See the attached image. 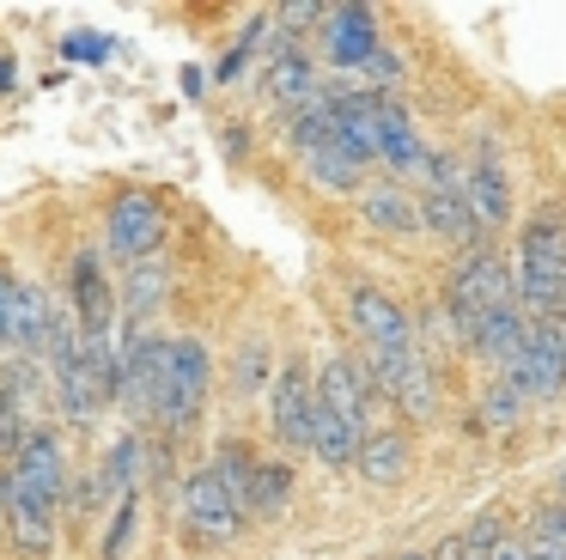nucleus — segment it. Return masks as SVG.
I'll return each mask as SVG.
<instances>
[{
    "label": "nucleus",
    "instance_id": "nucleus-1",
    "mask_svg": "<svg viewBox=\"0 0 566 560\" xmlns=\"http://www.w3.org/2000/svg\"><path fill=\"white\" fill-rule=\"evenodd\" d=\"M512 280H517V311L530 323L566 317V214L560 207H536L530 214L524 238H517Z\"/></svg>",
    "mask_w": 566,
    "mask_h": 560
},
{
    "label": "nucleus",
    "instance_id": "nucleus-2",
    "mask_svg": "<svg viewBox=\"0 0 566 560\" xmlns=\"http://www.w3.org/2000/svg\"><path fill=\"white\" fill-rule=\"evenodd\" d=\"M517 304V280H512V262H505L493 243H475V250H457L451 274H444V317H451L457 341L469 348L481 317Z\"/></svg>",
    "mask_w": 566,
    "mask_h": 560
},
{
    "label": "nucleus",
    "instance_id": "nucleus-3",
    "mask_svg": "<svg viewBox=\"0 0 566 560\" xmlns=\"http://www.w3.org/2000/svg\"><path fill=\"white\" fill-rule=\"evenodd\" d=\"M208 390H213V353L196 335H171L165 384H159V402H153V426L165 438H184L201 421V408H208Z\"/></svg>",
    "mask_w": 566,
    "mask_h": 560
},
{
    "label": "nucleus",
    "instance_id": "nucleus-4",
    "mask_svg": "<svg viewBox=\"0 0 566 560\" xmlns=\"http://www.w3.org/2000/svg\"><path fill=\"white\" fill-rule=\"evenodd\" d=\"M165 353H171V335L116 323V402H123L128 421H153V402H159L165 384Z\"/></svg>",
    "mask_w": 566,
    "mask_h": 560
},
{
    "label": "nucleus",
    "instance_id": "nucleus-5",
    "mask_svg": "<svg viewBox=\"0 0 566 560\" xmlns=\"http://www.w3.org/2000/svg\"><path fill=\"white\" fill-rule=\"evenodd\" d=\"M366 377H371V390H378L384 402H396L402 421H420V426L439 421V377H432V365H427V353H420V348L366 360Z\"/></svg>",
    "mask_w": 566,
    "mask_h": 560
},
{
    "label": "nucleus",
    "instance_id": "nucleus-6",
    "mask_svg": "<svg viewBox=\"0 0 566 560\" xmlns=\"http://www.w3.org/2000/svg\"><path fill=\"white\" fill-rule=\"evenodd\" d=\"M177 518H184V536H189L196 548H226L238 530H244V511H238V499L226 494L220 481H213L208 463H201V469H189Z\"/></svg>",
    "mask_w": 566,
    "mask_h": 560
},
{
    "label": "nucleus",
    "instance_id": "nucleus-7",
    "mask_svg": "<svg viewBox=\"0 0 566 560\" xmlns=\"http://www.w3.org/2000/svg\"><path fill=\"white\" fill-rule=\"evenodd\" d=\"M159 243H165V207H159V195L123 189L111 201V214H104V250L123 256V262H147V256H159Z\"/></svg>",
    "mask_w": 566,
    "mask_h": 560
},
{
    "label": "nucleus",
    "instance_id": "nucleus-8",
    "mask_svg": "<svg viewBox=\"0 0 566 560\" xmlns=\"http://www.w3.org/2000/svg\"><path fill=\"white\" fill-rule=\"evenodd\" d=\"M311 421H317V372L305 360H286L269 384V426L286 450H311Z\"/></svg>",
    "mask_w": 566,
    "mask_h": 560
},
{
    "label": "nucleus",
    "instance_id": "nucleus-9",
    "mask_svg": "<svg viewBox=\"0 0 566 560\" xmlns=\"http://www.w3.org/2000/svg\"><path fill=\"white\" fill-rule=\"evenodd\" d=\"M347 317H354V335H359V348H366V360H378V353H402V348H420V341H415V317H408L402 304L390 299V292H378V287H354Z\"/></svg>",
    "mask_w": 566,
    "mask_h": 560
},
{
    "label": "nucleus",
    "instance_id": "nucleus-10",
    "mask_svg": "<svg viewBox=\"0 0 566 560\" xmlns=\"http://www.w3.org/2000/svg\"><path fill=\"white\" fill-rule=\"evenodd\" d=\"M371 402H378V390H371V377H366V360H347V353L323 360V372H317V408H329L335 421H347L359 438H366L371 433Z\"/></svg>",
    "mask_w": 566,
    "mask_h": 560
},
{
    "label": "nucleus",
    "instance_id": "nucleus-11",
    "mask_svg": "<svg viewBox=\"0 0 566 560\" xmlns=\"http://www.w3.org/2000/svg\"><path fill=\"white\" fill-rule=\"evenodd\" d=\"M500 377L512 390H524V402H554V396H560V390H566V348L554 341V329L548 323L530 329L524 353H517Z\"/></svg>",
    "mask_w": 566,
    "mask_h": 560
},
{
    "label": "nucleus",
    "instance_id": "nucleus-12",
    "mask_svg": "<svg viewBox=\"0 0 566 560\" xmlns=\"http://www.w3.org/2000/svg\"><path fill=\"white\" fill-rule=\"evenodd\" d=\"M317 37H323L329 68H342V73H359V68H366V55H378V49H384L378 12H371V7H329V12H323V24H317Z\"/></svg>",
    "mask_w": 566,
    "mask_h": 560
},
{
    "label": "nucleus",
    "instance_id": "nucleus-13",
    "mask_svg": "<svg viewBox=\"0 0 566 560\" xmlns=\"http://www.w3.org/2000/svg\"><path fill=\"white\" fill-rule=\"evenodd\" d=\"M67 311H74L80 335H111V329H116V292H111V280H104V256L98 250H80L74 256Z\"/></svg>",
    "mask_w": 566,
    "mask_h": 560
},
{
    "label": "nucleus",
    "instance_id": "nucleus-14",
    "mask_svg": "<svg viewBox=\"0 0 566 560\" xmlns=\"http://www.w3.org/2000/svg\"><path fill=\"white\" fill-rule=\"evenodd\" d=\"M378 165L396 177H415L427 165V146H420V128L402 97H378Z\"/></svg>",
    "mask_w": 566,
    "mask_h": 560
},
{
    "label": "nucleus",
    "instance_id": "nucleus-15",
    "mask_svg": "<svg viewBox=\"0 0 566 560\" xmlns=\"http://www.w3.org/2000/svg\"><path fill=\"white\" fill-rule=\"evenodd\" d=\"M262 92H269L274 110H286V116H293V110L317 104L323 80H317V68H311L305 49H281V55H269V68H262Z\"/></svg>",
    "mask_w": 566,
    "mask_h": 560
},
{
    "label": "nucleus",
    "instance_id": "nucleus-16",
    "mask_svg": "<svg viewBox=\"0 0 566 560\" xmlns=\"http://www.w3.org/2000/svg\"><path fill=\"white\" fill-rule=\"evenodd\" d=\"M354 469L366 475L371 487H396V481H408V469H415V438L396 433V426H371V433L359 438Z\"/></svg>",
    "mask_w": 566,
    "mask_h": 560
},
{
    "label": "nucleus",
    "instance_id": "nucleus-17",
    "mask_svg": "<svg viewBox=\"0 0 566 560\" xmlns=\"http://www.w3.org/2000/svg\"><path fill=\"white\" fill-rule=\"evenodd\" d=\"M420 231L444 238L451 250H475V243H488L481 219L469 214V195H439V189H427V195H420Z\"/></svg>",
    "mask_w": 566,
    "mask_h": 560
},
{
    "label": "nucleus",
    "instance_id": "nucleus-18",
    "mask_svg": "<svg viewBox=\"0 0 566 560\" xmlns=\"http://www.w3.org/2000/svg\"><path fill=\"white\" fill-rule=\"evenodd\" d=\"M171 299V268H165V256H147V262H128V274H123V317L128 323L123 329H147L153 323V311Z\"/></svg>",
    "mask_w": 566,
    "mask_h": 560
},
{
    "label": "nucleus",
    "instance_id": "nucleus-19",
    "mask_svg": "<svg viewBox=\"0 0 566 560\" xmlns=\"http://www.w3.org/2000/svg\"><path fill=\"white\" fill-rule=\"evenodd\" d=\"M530 329H536V323H530L517 304H505V311H493V317H481V323H475V335H469V353H481L493 372H505V365L524 353Z\"/></svg>",
    "mask_w": 566,
    "mask_h": 560
},
{
    "label": "nucleus",
    "instance_id": "nucleus-20",
    "mask_svg": "<svg viewBox=\"0 0 566 560\" xmlns=\"http://www.w3.org/2000/svg\"><path fill=\"white\" fill-rule=\"evenodd\" d=\"M359 219H366L371 231L408 238V231H420V201L402 183H371V189H359Z\"/></svg>",
    "mask_w": 566,
    "mask_h": 560
},
{
    "label": "nucleus",
    "instance_id": "nucleus-21",
    "mask_svg": "<svg viewBox=\"0 0 566 560\" xmlns=\"http://www.w3.org/2000/svg\"><path fill=\"white\" fill-rule=\"evenodd\" d=\"M469 214L481 219V231H500L505 219H512V183H505V170L493 165V153H481L475 165H469Z\"/></svg>",
    "mask_w": 566,
    "mask_h": 560
},
{
    "label": "nucleus",
    "instance_id": "nucleus-22",
    "mask_svg": "<svg viewBox=\"0 0 566 560\" xmlns=\"http://www.w3.org/2000/svg\"><path fill=\"white\" fill-rule=\"evenodd\" d=\"M293 481H298V469L293 463H262L256 469V481H250V499H244V518H262V523H274L286 511V499H293Z\"/></svg>",
    "mask_w": 566,
    "mask_h": 560
},
{
    "label": "nucleus",
    "instance_id": "nucleus-23",
    "mask_svg": "<svg viewBox=\"0 0 566 560\" xmlns=\"http://www.w3.org/2000/svg\"><path fill=\"white\" fill-rule=\"evenodd\" d=\"M213 481L226 487V494L238 499V511H244V499H250V481H256V469H262V457L244 445V438H220V450H213Z\"/></svg>",
    "mask_w": 566,
    "mask_h": 560
},
{
    "label": "nucleus",
    "instance_id": "nucleus-24",
    "mask_svg": "<svg viewBox=\"0 0 566 560\" xmlns=\"http://www.w3.org/2000/svg\"><path fill=\"white\" fill-rule=\"evenodd\" d=\"M305 177L317 183V189H329V195H359V189H366V183H359V177H366V165H354L335 141L317 146V153H305Z\"/></svg>",
    "mask_w": 566,
    "mask_h": 560
},
{
    "label": "nucleus",
    "instance_id": "nucleus-25",
    "mask_svg": "<svg viewBox=\"0 0 566 560\" xmlns=\"http://www.w3.org/2000/svg\"><path fill=\"white\" fill-rule=\"evenodd\" d=\"M274 384V353H269V341H244L238 348V360H232V390L238 396H262V390Z\"/></svg>",
    "mask_w": 566,
    "mask_h": 560
},
{
    "label": "nucleus",
    "instance_id": "nucleus-26",
    "mask_svg": "<svg viewBox=\"0 0 566 560\" xmlns=\"http://www.w3.org/2000/svg\"><path fill=\"white\" fill-rule=\"evenodd\" d=\"M524 408H530L524 390H512L505 377H493V384L481 390V414H475V421L488 426V433H512V426L524 421Z\"/></svg>",
    "mask_w": 566,
    "mask_h": 560
},
{
    "label": "nucleus",
    "instance_id": "nucleus-27",
    "mask_svg": "<svg viewBox=\"0 0 566 560\" xmlns=\"http://www.w3.org/2000/svg\"><path fill=\"white\" fill-rule=\"evenodd\" d=\"M524 548L530 554H560L566 560V506L554 499V506H536L524 523Z\"/></svg>",
    "mask_w": 566,
    "mask_h": 560
},
{
    "label": "nucleus",
    "instance_id": "nucleus-28",
    "mask_svg": "<svg viewBox=\"0 0 566 560\" xmlns=\"http://www.w3.org/2000/svg\"><path fill=\"white\" fill-rule=\"evenodd\" d=\"M135 523H140V487H135V494H123V499L111 506V530H104L98 554H104V560H123V554H128V536H135Z\"/></svg>",
    "mask_w": 566,
    "mask_h": 560
},
{
    "label": "nucleus",
    "instance_id": "nucleus-29",
    "mask_svg": "<svg viewBox=\"0 0 566 560\" xmlns=\"http://www.w3.org/2000/svg\"><path fill=\"white\" fill-rule=\"evenodd\" d=\"M19 341V274L0 262V353H13Z\"/></svg>",
    "mask_w": 566,
    "mask_h": 560
},
{
    "label": "nucleus",
    "instance_id": "nucleus-30",
    "mask_svg": "<svg viewBox=\"0 0 566 560\" xmlns=\"http://www.w3.org/2000/svg\"><path fill=\"white\" fill-rule=\"evenodd\" d=\"M62 55L67 61H111L116 43H111V37H98V31H67L62 37Z\"/></svg>",
    "mask_w": 566,
    "mask_h": 560
},
{
    "label": "nucleus",
    "instance_id": "nucleus-31",
    "mask_svg": "<svg viewBox=\"0 0 566 560\" xmlns=\"http://www.w3.org/2000/svg\"><path fill=\"white\" fill-rule=\"evenodd\" d=\"M427 560H469V542H463V530H457V536H444V542L432 548Z\"/></svg>",
    "mask_w": 566,
    "mask_h": 560
},
{
    "label": "nucleus",
    "instance_id": "nucleus-32",
    "mask_svg": "<svg viewBox=\"0 0 566 560\" xmlns=\"http://www.w3.org/2000/svg\"><path fill=\"white\" fill-rule=\"evenodd\" d=\"M244 68H250V55H244V49H232V55L220 61V73H213V80H226V85H232V80H238V73H244Z\"/></svg>",
    "mask_w": 566,
    "mask_h": 560
},
{
    "label": "nucleus",
    "instance_id": "nucleus-33",
    "mask_svg": "<svg viewBox=\"0 0 566 560\" xmlns=\"http://www.w3.org/2000/svg\"><path fill=\"white\" fill-rule=\"evenodd\" d=\"M177 80H184V97H208V73L201 68H184Z\"/></svg>",
    "mask_w": 566,
    "mask_h": 560
},
{
    "label": "nucleus",
    "instance_id": "nucleus-34",
    "mask_svg": "<svg viewBox=\"0 0 566 560\" xmlns=\"http://www.w3.org/2000/svg\"><path fill=\"white\" fill-rule=\"evenodd\" d=\"M488 560H530V548H524V536H505L500 548H493Z\"/></svg>",
    "mask_w": 566,
    "mask_h": 560
},
{
    "label": "nucleus",
    "instance_id": "nucleus-35",
    "mask_svg": "<svg viewBox=\"0 0 566 560\" xmlns=\"http://www.w3.org/2000/svg\"><path fill=\"white\" fill-rule=\"evenodd\" d=\"M13 80H19V68H13V55L0 49V92H13Z\"/></svg>",
    "mask_w": 566,
    "mask_h": 560
},
{
    "label": "nucleus",
    "instance_id": "nucleus-36",
    "mask_svg": "<svg viewBox=\"0 0 566 560\" xmlns=\"http://www.w3.org/2000/svg\"><path fill=\"white\" fill-rule=\"evenodd\" d=\"M0 530H7V463H0Z\"/></svg>",
    "mask_w": 566,
    "mask_h": 560
},
{
    "label": "nucleus",
    "instance_id": "nucleus-37",
    "mask_svg": "<svg viewBox=\"0 0 566 560\" xmlns=\"http://www.w3.org/2000/svg\"><path fill=\"white\" fill-rule=\"evenodd\" d=\"M554 499H560V506H566V463H560V469H554Z\"/></svg>",
    "mask_w": 566,
    "mask_h": 560
},
{
    "label": "nucleus",
    "instance_id": "nucleus-38",
    "mask_svg": "<svg viewBox=\"0 0 566 560\" xmlns=\"http://www.w3.org/2000/svg\"><path fill=\"white\" fill-rule=\"evenodd\" d=\"M548 329H554V341H560V348H566V317H554Z\"/></svg>",
    "mask_w": 566,
    "mask_h": 560
},
{
    "label": "nucleus",
    "instance_id": "nucleus-39",
    "mask_svg": "<svg viewBox=\"0 0 566 560\" xmlns=\"http://www.w3.org/2000/svg\"><path fill=\"white\" fill-rule=\"evenodd\" d=\"M396 560H427V554H396Z\"/></svg>",
    "mask_w": 566,
    "mask_h": 560
},
{
    "label": "nucleus",
    "instance_id": "nucleus-40",
    "mask_svg": "<svg viewBox=\"0 0 566 560\" xmlns=\"http://www.w3.org/2000/svg\"><path fill=\"white\" fill-rule=\"evenodd\" d=\"M0 384H7V372H0Z\"/></svg>",
    "mask_w": 566,
    "mask_h": 560
}]
</instances>
